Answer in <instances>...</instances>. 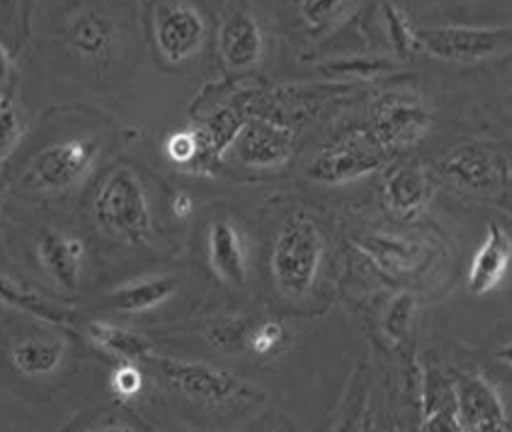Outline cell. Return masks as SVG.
Listing matches in <instances>:
<instances>
[{
  "label": "cell",
  "mask_w": 512,
  "mask_h": 432,
  "mask_svg": "<svg viewBox=\"0 0 512 432\" xmlns=\"http://www.w3.org/2000/svg\"><path fill=\"white\" fill-rule=\"evenodd\" d=\"M322 254L324 238L318 224L304 214H292L276 232L270 254L278 292L286 298L304 296L316 282Z\"/></svg>",
  "instance_id": "obj_1"
},
{
  "label": "cell",
  "mask_w": 512,
  "mask_h": 432,
  "mask_svg": "<svg viewBox=\"0 0 512 432\" xmlns=\"http://www.w3.org/2000/svg\"><path fill=\"white\" fill-rule=\"evenodd\" d=\"M94 220L108 234L130 244L150 238L152 212L140 178L130 168L112 170L100 184L92 202Z\"/></svg>",
  "instance_id": "obj_2"
},
{
  "label": "cell",
  "mask_w": 512,
  "mask_h": 432,
  "mask_svg": "<svg viewBox=\"0 0 512 432\" xmlns=\"http://www.w3.org/2000/svg\"><path fill=\"white\" fill-rule=\"evenodd\" d=\"M388 150L372 130L354 128L324 146L306 166L308 180L324 186H338L376 172Z\"/></svg>",
  "instance_id": "obj_3"
},
{
  "label": "cell",
  "mask_w": 512,
  "mask_h": 432,
  "mask_svg": "<svg viewBox=\"0 0 512 432\" xmlns=\"http://www.w3.org/2000/svg\"><path fill=\"white\" fill-rule=\"evenodd\" d=\"M146 362L154 366V370L162 380L168 382V386L196 402L220 406L254 394L252 386L238 380L234 374L206 362L158 354H150Z\"/></svg>",
  "instance_id": "obj_4"
},
{
  "label": "cell",
  "mask_w": 512,
  "mask_h": 432,
  "mask_svg": "<svg viewBox=\"0 0 512 432\" xmlns=\"http://www.w3.org/2000/svg\"><path fill=\"white\" fill-rule=\"evenodd\" d=\"M422 50L446 62L472 64L512 50V26H420Z\"/></svg>",
  "instance_id": "obj_5"
},
{
  "label": "cell",
  "mask_w": 512,
  "mask_h": 432,
  "mask_svg": "<svg viewBox=\"0 0 512 432\" xmlns=\"http://www.w3.org/2000/svg\"><path fill=\"white\" fill-rule=\"evenodd\" d=\"M98 158L94 138H68L42 148L28 164L22 182L42 192H62L84 180Z\"/></svg>",
  "instance_id": "obj_6"
},
{
  "label": "cell",
  "mask_w": 512,
  "mask_h": 432,
  "mask_svg": "<svg viewBox=\"0 0 512 432\" xmlns=\"http://www.w3.org/2000/svg\"><path fill=\"white\" fill-rule=\"evenodd\" d=\"M372 134L388 152L416 146L432 126V114L416 92H386L370 110Z\"/></svg>",
  "instance_id": "obj_7"
},
{
  "label": "cell",
  "mask_w": 512,
  "mask_h": 432,
  "mask_svg": "<svg viewBox=\"0 0 512 432\" xmlns=\"http://www.w3.org/2000/svg\"><path fill=\"white\" fill-rule=\"evenodd\" d=\"M206 22L188 2L162 4L156 12L154 40L162 58L180 64L192 58L204 44Z\"/></svg>",
  "instance_id": "obj_8"
},
{
  "label": "cell",
  "mask_w": 512,
  "mask_h": 432,
  "mask_svg": "<svg viewBox=\"0 0 512 432\" xmlns=\"http://www.w3.org/2000/svg\"><path fill=\"white\" fill-rule=\"evenodd\" d=\"M454 390L460 430L486 432L512 428L498 390L482 374H458L454 378Z\"/></svg>",
  "instance_id": "obj_9"
},
{
  "label": "cell",
  "mask_w": 512,
  "mask_h": 432,
  "mask_svg": "<svg viewBox=\"0 0 512 432\" xmlns=\"http://www.w3.org/2000/svg\"><path fill=\"white\" fill-rule=\"evenodd\" d=\"M242 164L252 168H278L292 158L294 134L288 126L256 118L242 126L234 140Z\"/></svg>",
  "instance_id": "obj_10"
},
{
  "label": "cell",
  "mask_w": 512,
  "mask_h": 432,
  "mask_svg": "<svg viewBox=\"0 0 512 432\" xmlns=\"http://www.w3.org/2000/svg\"><path fill=\"white\" fill-rule=\"evenodd\" d=\"M438 168L442 176L474 192H488L496 188L502 178L498 156L476 142H462L454 146L440 158Z\"/></svg>",
  "instance_id": "obj_11"
},
{
  "label": "cell",
  "mask_w": 512,
  "mask_h": 432,
  "mask_svg": "<svg viewBox=\"0 0 512 432\" xmlns=\"http://www.w3.org/2000/svg\"><path fill=\"white\" fill-rule=\"evenodd\" d=\"M36 254L44 272L60 288L74 290L78 286L86 264V244L82 238L62 230H46L36 242Z\"/></svg>",
  "instance_id": "obj_12"
},
{
  "label": "cell",
  "mask_w": 512,
  "mask_h": 432,
  "mask_svg": "<svg viewBox=\"0 0 512 432\" xmlns=\"http://www.w3.org/2000/svg\"><path fill=\"white\" fill-rule=\"evenodd\" d=\"M512 264V238L498 222H488L484 240L476 250L468 270V292L486 296L492 292Z\"/></svg>",
  "instance_id": "obj_13"
},
{
  "label": "cell",
  "mask_w": 512,
  "mask_h": 432,
  "mask_svg": "<svg viewBox=\"0 0 512 432\" xmlns=\"http://www.w3.org/2000/svg\"><path fill=\"white\" fill-rule=\"evenodd\" d=\"M118 30L114 20L100 10H82L66 26V42L82 60L106 62L116 46Z\"/></svg>",
  "instance_id": "obj_14"
},
{
  "label": "cell",
  "mask_w": 512,
  "mask_h": 432,
  "mask_svg": "<svg viewBox=\"0 0 512 432\" xmlns=\"http://www.w3.org/2000/svg\"><path fill=\"white\" fill-rule=\"evenodd\" d=\"M208 260L214 274L232 286L246 282L248 258L240 230L232 220H214L208 232Z\"/></svg>",
  "instance_id": "obj_15"
},
{
  "label": "cell",
  "mask_w": 512,
  "mask_h": 432,
  "mask_svg": "<svg viewBox=\"0 0 512 432\" xmlns=\"http://www.w3.org/2000/svg\"><path fill=\"white\" fill-rule=\"evenodd\" d=\"M432 186L420 164H400L388 172L382 196L390 212L400 218L418 214L430 200Z\"/></svg>",
  "instance_id": "obj_16"
},
{
  "label": "cell",
  "mask_w": 512,
  "mask_h": 432,
  "mask_svg": "<svg viewBox=\"0 0 512 432\" xmlns=\"http://www.w3.org/2000/svg\"><path fill=\"white\" fill-rule=\"evenodd\" d=\"M264 50L258 22L244 10L226 18L220 28V54L230 68L254 66Z\"/></svg>",
  "instance_id": "obj_17"
},
{
  "label": "cell",
  "mask_w": 512,
  "mask_h": 432,
  "mask_svg": "<svg viewBox=\"0 0 512 432\" xmlns=\"http://www.w3.org/2000/svg\"><path fill=\"white\" fill-rule=\"evenodd\" d=\"M178 288V280L168 274L146 276L124 286H118L104 298V308L122 312V314H138L158 308L166 302Z\"/></svg>",
  "instance_id": "obj_18"
},
{
  "label": "cell",
  "mask_w": 512,
  "mask_h": 432,
  "mask_svg": "<svg viewBox=\"0 0 512 432\" xmlns=\"http://www.w3.org/2000/svg\"><path fill=\"white\" fill-rule=\"evenodd\" d=\"M422 418V430H460L454 380L436 368H428L424 374Z\"/></svg>",
  "instance_id": "obj_19"
},
{
  "label": "cell",
  "mask_w": 512,
  "mask_h": 432,
  "mask_svg": "<svg viewBox=\"0 0 512 432\" xmlns=\"http://www.w3.org/2000/svg\"><path fill=\"white\" fill-rule=\"evenodd\" d=\"M86 338L106 356L120 362H146L152 354V344L142 334L110 322L86 324Z\"/></svg>",
  "instance_id": "obj_20"
},
{
  "label": "cell",
  "mask_w": 512,
  "mask_h": 432,
  "mask_svg": "<svg viewBox=\"0 0 512 432\" xmlns=\"http://www.w3.org/2000/svg\"><path fill=\"white\" fill-rule=\"evenodd\" d=\"M66 344L60 338L30 336L18 340L10 350V364L22 376L52 374L64 360Z\"/></svg>",
  "instance_id": "obj_21"
},
{
  "label": "cell",
  "mask_w": 512,
  "mask_h": 432,
  "mask_svg": "<svg viewBox=\"0 0 512 432\" xmlns=\"http://www.w3.org/2000/svg\"><path fill=\"white\" fill-rule=\"evenodd\" d=\"M360 248L386 272L390 274H406L416 268H420L422 260L426 258V250L422 244L394 238V236H382L372 234L366 236L360 242Z\"/></svg>",
  "instance_id": "obj_22"
},
{
  "label": "cell",
  "mask_w": 512,
  "mask_h": 432,
  "mask_svg": "<svg viewBox=\"0 0 512 432\" xmlns=\"http://www.w3.org/2000/svg\"><path fill=\"white\" fill-rule=\"evenodd\" d=\"M382 22L386 30V38L400 60H410L422 50L418 28L412 26L406 12L394 2L382 4Z\"/></svg>",
  "instance_id": "obj_23"
},
{
  "label": "cell",
  "mask_w": 512,
  "mask_h": 432,
  "mask_svg": "<svg viewBox=\"0 0 512 432\" xmlns=\"http://www.w3.org/2000/svg\"><path fill=\"white\" fill-rule=\"evenodd\" d=\"M392 70H394L392 62L382 58H368V56H348V58H336L320 64V72L326 76L358 78V80H372Z\"/></svg>",
  "instance_id": "obj_24"
},
{
  "label": "cell",
  "mask_w": 512,
  "mask_h": 432,
  "mask_svg": "<svg viewBox=\"0 0 512 432\" xmlns=\"http://www.w3.org/2000/svg\"><path fill=\"white\" fill-rule=\"evenodd\" d=\"M416 314V300L410 292H400L396 294L382 316V332L386 334V338H390L392 342H402L410 328H412V320Z\"/></svg>",
  "instance_id": "obj_25"
},
{
  "label": "cell",
  "mask_w": 512,
  "mask_h": 432,
  "mask_svg": "<svg viewBox=\"0 0 512 432\" xmlns=\"http://www.w3.org/2000/svg\"><path fill=\"white\" fill-rule=\"evenodd\" d=\"M356 0H302L300 14L310 28H328L352 10Z\"/></svg>",
  "instance_id": "obj_26"
},
{
  "label": "cell",
  "mask_w": 512,
  "mask_h": 432,
  "mask_svg": "<svg viewBox=\"0 0 512 432\" xmlns=\"http://www.w3.org/2000/svg\"><path fill=\"white\" fill-rule=\"evenodd\" d=\"M24 120L12 98V88H2V102H0V128H2V162L10 158L16 150L22 134H24Z\"/></svg>",
  "instance_id": "obj_27"
},
{
  "label": "cell",
  "mask_w": 512,
  "mask_h": 432,
  "mask_svg": "<svg viewBox=\"0 0 512 432\" xmlns=\"http://www.w3.org/2000/svg\"><path fill=\"white\" fill-rule=\"evenodd\" d=\"M166 156L176 164H190L206 154V144L200 130H176L164 142Z\"/></svg>",
  "instance_id": "obj_28"
},
{
  "label": "cell",
  "mask_w": 512,
  "mask_h": 432,
  "mask_svg": "<svg viewBox=\"0 0 512 432\" xmlns=\"http://www.w3.org/2000/svg\"><path fill=\"white\" fill-rule=\"evenodd\" d=\"M2 300L6 304H14L38 318H46L48 322H62L66 320V314H62L56 306H52L50 302L38 298L36 294H30V292H24L16 286L10 284L8 278H4V284H2Z\"/></svg>",
  "instance_id": "obj_29"
},
{
  "label": "cell",
  "mask_w": 512,
  "mask_h": 432,
  "mask_svg": "<svg viewBox=\"0 0 512 432\" xmlns=\"http://www.w3.org/2000/svg\"><path fill=\"white\" fill-rule=\"evenodd\" d=\"M286 344V328L278 320H264L248 334L246 346L258 356H272Z\"/></svg>",
  "instance_id": "obj_30"
},
{
  "label": "cell",
  "mask_w": 512,
  "mask_h": 432,
  "mask_svg": "<svg viewBox=\"0 0 512 432\" xmlns=\"http://www.w3.org/2000/svg\"><path fill=\"white\" fill-rule=\"evenodd\" d=\"M144 376L138 370L136 362H122L112 374H110V388L120 398H132L142 390Z\"/></svg>",
  "instance_id": "obj_31"
},
{
  "label": "cell",
  "mask_w": 512,
  "mask_h": 432,
  "mask_svg": "<svg viewBox=\"0 0 512 432\" xmlns=\"http://www.w3.org/2000/svg\"><path fill=\"white\" fill-rule=\"evenodd\" d=\"M248 330L246 324L240 320H224L220 324H216L210 330V340L226 350H232L236 344H240V340L248 342Z\"/></svg>",
  "instance_id": "obj_32"
},
{
  "label": "cell",
  "mask_w": 512,
  "mask_h": 432,
  "mask_svg": "<svg viewBox=\"0 0 512 432\" xmlns=\"http://www.w3.org/2000/svg\"><path fill=\"white\" fill-rule=\"evenodd\" d=\"M194 210V200L186 194V192H178L174 198H172V212L176 218H188Z\"/></svg>",
  "instance_id": "obj_33"
},
{
  "label": "cell",
  "mask_w": 512,
  "mask_h": 432,
  "mask_svg": "<svg viewBox=\"0 0 512 432\" xmlns=\"http://www.w3.org/2000/svg\"><path fill=\"white\" fill-rule=\"evenodd\" d=\"M0 6H2V26H4V28H8L10 18L18 16L20 0H0Z\"/></svg>",
  "instance_id": "obj_34"
},
{
  "label": "cell",
  "mask_w": 512,
  "mask_h": 432,
  "mask_svg": "<svg viewBox=\"0 0 512 432\" xmlns=\"http://www.w3.org/2000/svg\"><path fill=\"white\" fill-rule=\"evenodd\" d=\"M496 360L506 364V366H512V342L504 344L498 352H496Z\"/></svg>",
  "instance_id": "obj_35"
}]
</instances>
